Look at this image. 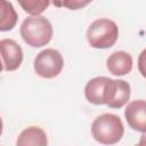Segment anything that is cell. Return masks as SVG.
Instances as JSON below:
<instances>
[{"label": "cell", "instance_id": "cell-9", "mask_svg": "<svg viewBox=\"0 0 146 146\" xmlns=\"http://www.w3.org/2000/svg\"><path fill=\"white\" fill-rule=\"evenodd\" d=\"M130 84L124 80H114L112 83L110 97L107 100V106L111 108H121L123 107L130 98Z\"/></svg>", "mask_w": 146, "mask_h": 146}, {"label": "cell", "instance_id": "cell-11", "mask_svg": "<svg viewBox=\"0 0 146 146\" xmlns=\"http://www.w3.org/2000/svg\"><path fill=\"white\" fill-rule=\"evenodd\" d=\"M17 13L7 0H0V31L6 32L15 27L17 23Z\"/></svg>", "mask_w": 146, "mask_h": 146}, {"label": "cell", "instance_id": "cell-1", "mask_svg": "<svg viewBox=\"0 0 146 146\" xmlns=\"http://www.w3.org/2000/svg\"><path fill=\"white\" fill-rule=\"evenodd\" d=\"M124 133V127L121 119L112 113L98 115L91 124V135L94 139L104 145L119 143Z\"/></svg>", "mask_w": 146, "mask_h": 146}, {"label": "cell", "instance_id": "cell-2", "mask_svg": "<svg viewBox=\"0 0 146 146\" xmlns=\"http://www.w3.org/2000/svg\"><path fill=\"white\" fill-rule=\"evenodd\" d=\"M19 32L27 46L40 48L50 42L52 38V25L43 16H31L23 21Z\"/></svg>", "mask_w": 146, "mask_h": 146}, {"label": "cell", "instance_id": "cell-6", "mask_svg": "<svg viewBox=\"0 0 146 146\" xmlns=\"http://www.w3.org/2000/svg\"><path fill=\"white\" fill-rule=\"evenodd\" d=\"M2 70L16 71L23 62V50L21 46L13 39H2L0 41Z\"/></svg>", "mask_w": 146, "mask_h": 146}, {"label": "cell", "instance_id": "cell-10", "mask_svg": "<svg viewBox=\"0 0 146 146\" xmlns=\"http://www.w3.org/2000/svg\"><path fill=\"white\" fill-rule=\"evenodd\" d=\"M47 143V135L39 127H30L24 129L16 140L17 146H46Z\"/></svg>", "mask_w": 146, "mask_h": 146}, {"label": "cell", "instance_id": "cell-3", "mask_svg": "<svg viewBox=\"0 0 146 146\" xmlns=\"http://www.w3.org/2000/svg\"><path fill=\"white\" fill-rule=\"evenodd\" d=\"M119 38V27L115 22L108 18L94 21L87 31L89 44L96 49H107L115 44Z\"/></svg>", "mask_w": 146, "mask_h": 146}, {"label": "cell", "instance_id": "cell-4", "mask_svg": "<svg viewBox=\"0 0 146 146\" xmlns=\"http://www.w3.org/2000/svg\"><path fill=\"white\" fill-rule=\"evenodd\" d=\"M34 71L43 79L56 78L64 67V58L56 49L48 48L40 51L34 58Z\"/></svg>", "mask_w": 146, "mask_h": 146}, {"label": "cell", "instance_id": "cell-8", "mask_svg": "<svg viewBox=\"0 0 146 146\" xmlns=\"http://www.w3.org/2000/svg\"><path fill=\"white\" fill-rule=\"evenodd\" d=\"M132 57L130 54L123 50L114 51L106 60V66L110 73L116 76H122L131 72L132 70Z\"/></svg>", "mask_w": 146, "mask_h": 146}, {"label": "cell", "instance_id": "cell-15", "mask_svg": "<svg viewBox=\"0 0 146 146\" xmlns=\"http://www.w3.org/2000/svg\"><path fill=\"white\" fill-rule=\"evenodd\" d=\"M138 144L139 145H146V132H144V135L140 137V140Z\"/></svg>", "mask_w": 146, "mask_h": 146}, {"label": "cell", "instance_id": "cell-13", "mask_svg": "<svg viewBox=\"0 0 146 146\" xmlns=\"http://www.w3.org/2000/svg\"><path fill=\"white\" fill-rule=\"evenodd\" d=\"M92 0H52L56 7H65L70 10L82 9L88 6Z\"/></svg>", "mask_w": 146, "mask_h": 146}, {"label": "cell", "instance_id": "cell-7", "mask_svg": "<svg viewBox=\"0 0 146 146\" xmlns=\"http://www.w3.org/2000/svg\"><path fill=\"white\" fill-rule=\"evenodd\" d=\"M124 116L132 130L146 132V100L138 99L128 104Z\"/></svg>", "mask_w": 146, "mask_h": 146}, {"label": "cell", "instance_id": "cell-14", "mask_svg": "<svg viewBox=\"0 0 146 146\" xmlns=\"http://www.w3.org/2000/svg\"><path fill=\"white\" fill-rule=\"evenodd\" d=\"M138 70L139 73L146 79V49H144L138 56Z\"/></svg>", "mask_w": 146, "mask_h": 146}, {"label": "cell", "instance_id": "cell-5", "mask_svg": "<svg viewBox=\"0 0 146 146\" xmlns=\"http://www.w3.org/2000/svg\"><path fill=\"white\" fill-rule=\"evenodd\" d=\"M113 79L106 76H97L88 81L84 88L86 99L95 105H106L110 96Z\"/></svg>", "mask_w": 146, "mask_h": 146}, {"label": "cell", "instance_id": "cell-12", "mask_svg": "<svg viewBox=\"0 0 146 146\" xmlns=\"http://www.w3.org/2000/svg\"><path fill=\"white\" fill-rule=\"evenodd\" d=\"M17 2L31 16H39L50 5V0H17Z\"/></svg>", "mask_w": 146, "mask_h": 146}]
</instances>
